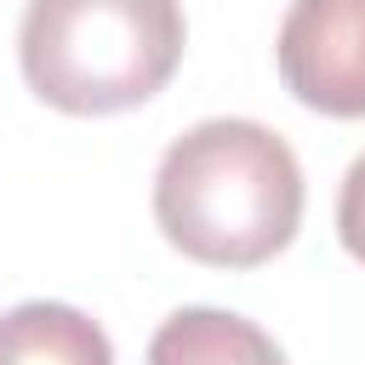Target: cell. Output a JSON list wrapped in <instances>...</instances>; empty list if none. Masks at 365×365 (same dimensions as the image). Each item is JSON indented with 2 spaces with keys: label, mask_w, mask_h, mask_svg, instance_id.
I'll return each instance as SVG.
<instances>
[{
  "label": "cell",
  "mask_w": 365,
  "mask_h": 365,
  "mask_svg": "<svg viewBox=\"0 0 365 365\" xmlns=\"http://www.w3.org/2000/svg\"><path fill=\"white\" fill-rule=\"evenodd\" d=\"M0 365H114L103 325L68 302H23L0 314Z\"/></svg>",
  "instance_id": "cell-5"
},
{
  "label": "cell",
  "mask_w": 365,
  "mask_h": 365,
  "mask_svg": "<svg viewBox=\"0 0 365 365\" xmlns=\"http://www.w3.org/2000/svg\"><path fill=\"white\" fill-rule=\"evenodd\" d=\"M274 57L302 108L365 120V0H291Z\"/></svg>",
  "instance_id": "cell-3"
},
{
  "label": "cell",
  "mask_w": 365,
  "mask_h": 365,
  "mask_svg": "<svg viewBox=\"0 0 365 365\" xmlns=\"http://www.w3.org/2000/svg\"><path fill=\"white\" fill-rule=\"evenodd\" d=\"M177 0H29L17 63L40 103L63 114H120L148 103L182 63Z\"/></svg>",
  "instance_id": "cell-2"
},
{
  "label": "cell",
  "mask_w": 365,
  "mask_h": 365,
  "mask_svg": "<svg viewBox=\"0 0 365 365\" xmlns=\"http://www.w3.org/2000/svg\"><path fill=\"white\" fill-rule=\"evenodd\" d=\"M148 365H285V354L245 314H228V308H177L154 331Z\"/></svg>",
  "instance_id": "cell-4"
},
{
  "label": "cell",
  "mask_w": 365,
  "mask_h": 365,
  "mask_svg": "<svg viewBox=\"0 0 365 365\" xmlns=\"http://www.w3.org/2000/svg\"><path fill=\"white\" fill-rule=\"evenodd\" d=\"M336 234H342V251L365 268V154L348 165L342 177V194H336Z\"/></svg>",
  "instance_id": "cell-6"
},
{
  "label": "cell",
  "mask_w": 365,
  "mask_h": 365,
  "mask_svg": "<svg viewBox=\"0 0 365 365\" xmlns=\"http://www.w3.org/2000/svg\"><path fill=\"white\" fill-rule=\"evenodd\" d=\"M154 222L205 268H257L297 240L302 165L257 120H200L154 171Z\"/></svg>",
  "instance_id": "cell-1"
}]
</instances>
